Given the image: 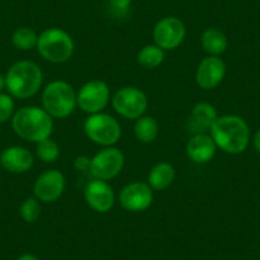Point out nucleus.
I'll return each mask as SVG.
<instances>
[{"label": "nucleus", "mask_w": 260, "mask_h": 260, "mask_svg": "<svg viewBox=\"0 0 260 260\" xmlns=\"http://www.w3.org/2000/svg\"><path fill=\"white\" fill-rule=\"evenodd\" d=\"M65 190V177L59 170H47L36 179L34 194L42 203L57 201Z\"/></svg>", "instance_id": "12"}, {"label": "nucleus", "mask_w": 260, "mask_h": 260, "mask_svg": "<svg viewBox=\"0 0 260 260\" xmlns=\"http://www.w3.org/2000/svg\"><path fill=\"white\" fill-rule=\"evenodd\" d=\"M84 199L89 208L99 213H106L114 207L115 194L112 187L106 181L93 179L84 187Z\"/></svg>", "instance_id": "14"}, {"label": "nucleus", "mask_w": 260, "mask_h": 260, "mask_svg": "<svg viewBox=\"0 0 260 260\" xmlns=\"http://www.w3.org/2000/svg\"><path fill=\"white\" fill-rule=\"evenodd\" d=\"M0 165L13 174H24L34 166V156L23 147H9L0 154Z\"/></svg>", "instance_id": "15"}, {"label": "nucleus", "mask_w": 260, "mask_h": 260, "mask_svg": "<svg viewBox=\"0 0 260 260\" xmlns=\"http://www.w3.org/2000/svg\"><path fill=\"white\" fill-rule=\"evenodd\" d=\"M165 59V51L159 46L154 45H146L142 47L141 51L137 55V61L141 67L146 69H154L162 64Z\"/></svg>", "instance_id": "21"}, {"label": "nucleus", "mask_w": 260, "mask_h": 260, "mask_svg": "<svg viewBox=\"0 0 260 260\" xmlns=\"http://www.w3.org/2000/svg\"><path fill=\"white\" fill-rule=\"evenodd\" d=\"M209 130L217 148L229 154L242 153L250 143L249 125L237 115L218 116Z\"/></svg>", "instance_id": "1"}, {"label": "nucleus", "mask_w": 260, "mask_h": 260, "mask_svg": "<svg viewBox=\"0 0 260 260\" xmlns=\"http://www.w3.org/2000/svg\"><path fill=\"white\" fill-rule=\"evenodd\" d=\"M19 213H21L22 219L24 222H27V223H34V222H36L39 219V217L41 216V204H40L39 199L36 197L27 198L22 203Z\"/></svg>", "instance_id": "24"}, {"label": "nucleus", "mask_w": 260, "mask_h": 260, "mask_svg": "<svg viewBox=\"0 0 260 260\" xmlns=\"http://www.w3.org/2000/svg\"><path fill=\"white\" fill-rule=\"evenodd\" d=\"M37 41H39V35L31 27H18L12 36L13 45L22 51L36 49Z\"/></svg>", "instance_id": "22"}, {"label": "nucleus", "mask_w": 260, "mask_h": 260, "mask_svg": "<svg viewBox=\"0 0 260 260\" xmlns=\"http://www.w3.org/2000/svg\"><path fill=\"white\" fill-rule=\"evenodd\" d=\"M119 202L126 211L143 212L153 203V189L148 182H130L120 191Z\"/></svg>", "instance_id": "11"}, {"label": "nucleus", "mask_w": 260, "mask_h": 260, "mask_svg": "<svg viewBox=\"0 0 260 260\" xmlns=\"http://www.w3.org/2000/svg\"><path fill=\"white\" fill-rule=\"evenodd\" d=\"M74 167L78 171H89V167H91V158L88 156H84V154H81V156L76 157L74 159Z\"/></svg>", "instance_id": "26"}, {"label": "nucleus", "mask_w": 260, "mask_h": 260, "mask_svg": "<svg viewBox=\"0 0 260 260\" xmlns=\"http://www.w3.org/2000/svg\"><path fill=\"white\" fill-rule=\"evenodd\" d=\"M14 115V101L12 96L0 93V124L8 121Z\"/></svg>", "instance_id": "25"}, {"label": "nucleus", "mask_w": 260, "mask_h": 260, "mask_svg": "<svg viewBox=\"0 0 260 260\" xmlns=\"http://www.w3.org/2000/svg\"><path fill=\"white\" fill-rule=\"evenodd\" d=\"M125 164V157L120 149L114 147H105L91 158L89 172L94 179L111 180L121 172Z\"/></svg>", "instance_id": "9"}, {"label": "nucleus", "mask_w": 260, "mask_h": 260, "mask_svg": "<svg viewBox=\"0 0 260 260\" xmlns=\"http://www.w3.org/2000/svg\"><path fill=\"white\" fill-rule=\"evenodd\" d=\"M39 54L52 64L67 62L74 52V41L61 28H47L39 35L36 46Z\"/></svg>", "instance_id": "5"}, {"label": "nucleus", "mask_w": 260, "mask_h": 260, "mask_svg": "<svg viewBox=\"0 0 260 260\" xmlns=\"http://www.w3.org/2000/svg\"><path fill=\"white\" fill-rule=\"evenodd\" d=\"M112 107L120 116L137 120L143 116L148 107V99L142 89L137 87H122L111 100Z\"/></svg>", "instance_id": "7"}, {"label": "nucleus", "mask_w": 260, "mask_h": 260, "mask_svg": "<svg viewBox=\"0 0 260 260\" xmlns=\"http://www.w3.org/2000/svg\"><path fill=\"white\" fill-rule=\"evenodd\" d=\"M42 79V71L36 62L22 60L9 68L6 76V88L16 99H29L41 88Z\"/></svg>", "instance_id": "3"}, {"label": "nucleus", "mask_w": 260, "mask_h": 260, "mask_svg": "<svg viewBox=\"0 0 260 260\" xmlns=\"http://www.w3.org/2000/svg\"><path fill=\"white\" fill-rule=\"evenodd\" d=\"M217 146L213 138L206 133H197L186 144V154L195 164H207L216 154Z\"/></svg>", "instance_id": "16"}, {"label": "nucleus", "mask_w": 260, "mask_h": 260, "mask_svg": "<svg viewBox=\"0 0 260 260\" xmlns=\"http://www.w3.org/2000/svg\"><path fill=\"white\" fill-rule=\"evenodd\" d=\"M18 260H39V257L34 254H29V252H26V254H22L21 256L18 257Z\"/></svg>", "instance_id": "29"}, {"label": "nucleus", "mask_w": 260, "mask_h": 260, "mask_svg": "<svg viewBox=\"0 0 260 260\" xmlns=\"http://www.w3.org/2000/svg\"><path fill=\"white\" fill-rule=\"evenodd\" d=\"M201 44L207 54L211 56H219L226 51L229 41H227L226 35L221 29L217 27H209L202 34Z\"/></svg>", "instance_id": "18"}, {"label": "nucleus", "mask_w": 260, "mask_h": 260, "mask_svg": "<svg viewBox=\"0 0 260 260\" xmlns=\"http://www.w3.org/2000/svg\"><path fill=\"white\" fill-rule=\"evenodd\" d=\"M42 106L51 117H68L77 107L76 89L68 82L60 79L50 82L42 92Z\"/></svg>", "instance_id": "4"}, {"label": "nucleus", "mask_w": 260, "mask_h": 260, "mask_svg": "<svg viewBox=\"0 0 260 260\" xmlns=\"http://www.w3.org/2000/svg\"><path fill=\"white\" fill-rule=\"evenodd\" d=\"M36 154L45 164H52V162H55L59 158L60 148L56 142L47 138L37 143Z\"/></svg>", "instance_id": "23"}, {"label": "nucleus", "mask_w": 260, "mask_h": 260, "mask_svg": "<svg viewBox=\"0 0 260 260\" xmlns=\"http://www.w3.org/2000/svg\"><path fill=\"white\" fill-rule=\"evenodd\" d=\"M6 88V77H3L2 74H0V93H2V91Z\"/></svg>", "instance_id": "30"}, {"label": "nucleus", "mask_w": 260, "mask_h": 260, "mask_svg": "<svg viewBox=\"0 0 260 260\" xmlns=\"http://www.w3.org/2000/svg\"><path fill=\"white\" fill-rule=\"evenodd\" d=\"M252 143H254L255 151L260 154V129L257 130L256 133L254 134V138H252Z\"/></svg>", "instance_id": "28"}, {"label": "nucleus", "mask_w": 260, "mask_h": 260, "mask_svg": "<svg viewBox=\"0 0 260 260\" xmlns=\"http://www.w3.org/2000/svg\"><path fill=\"white\" fill-rule=\"evenodd\" d=\"M226 76V64L219 56H207L199 62L195 81L202 89H213L223 81Z\"/></svg>", "instance_id": "13"}, {"label": "nucleus", "mask_w": 260, "mask_h": 260, "mask_svg": "<svg viewBox=\"0 0 260 260\" xmlns=\"http://www.w3.org/2000/svg\"><path fill=\"white\" fill-rule=\"evenodd\" d=\"M159 133L158 122L152 116H141L134 124V134L142 143H152Z\"/></svg>", "instance_id": "20"}, {"label": "nucleus", "mask_w": 260, "mask_h": 260, "mask_svg": "<svg viewBox=\"0 0 260 260\" xmlns=\"http://www.w3.org/2000/svg\"><path fill=\"white\" fill-rule=\"evenodd\" d=\"M175 169L171 164L169 162H159V164L154 165L152 170L148 174V180L147 182L149 186L154 190H165L175 180Z\"/></svg>", "instance_id": "19"}, {"label": "nucleus", "mask_w": 260, "mask_h": 260, "mask_svg": "<svg viewBox=\"0 0 260 260\" xmlns=\"http://www.w3.org/2000/svg\"><path fill=\"white\" fill-rule=\"evenodd\" d=\"M217 117H218V114L213 105L208 102H199L192 107L190 120H191L192 126L197 127V133H204V130L211 129Z\"/></svg>", "instance_id": "17"}, {"label": "nucleus", "mask_w": 260, "mask_h": 260, "mask_svg": "<svg viewBox=\"0 0 260 260\" xmlns=\"http://www.w3.org/2000/svg\"><path fill=\"white\" fill-rule=\"evenodd\" d=\"M186 28L181 19L176 17H165L159 19L153 28V40L164 51L174 50L184 42Z\"/></svg>", "instance_id": "10"}, {"label": "nucleus", "mask_w": 260, "mask_h": 260, "mask_svg": "<svg viewBox=\"0 0 260 260\" xmlns=\"http://www.w3.org/2000/svg\"><path fill=\"white\" fill-rule=\"evenodd\" d=\"M84 133L99 146L112 147L120 141L121 126L111 115L99 112L87 117L84 122Z\"/></svg>", "instance_id": "6"}, {"label": "nucleus", "mask_w": 260, "mask_h": 260, "mask_svg": "<svg viewBox=\"0 0 260 260\" xmlns=\"http://www.w3.org/2000/svg\"><path fill=\"white\" fill-rule=\"evenodd\" d=\"M110 88L106 82L93 79L81 87L77 93V106L89 115L99 114L109 105Z\"/></svg>", "instance_id": "8"}, {"label": "nucleus", "mask_w": 260, "mask_h": 260, "mask_svg": "<svg viewBox=\"0 0 260 260\" xmlns=\"http://www.w3.org/2000/svg\"><path fill=\"white\" fill-rule=\"evenodd\" d=\"M112 8L117 12H125L130 7L132 0H109Z\"/></svg>", "instance_id": "27"}, {"label": "nucleus", "mask_w": 260, "mask_h": 260, "mask_svg": "<svg viewBox=\"0 0 260 260\" xmlns=\"http://www.w3.org/2000/svg\"><path fill=\"white\" fill-rule=\"evenodd\" d=\"M12 127L21 138L39 143L44 139L50 138L54 121L52 117L41 107L27 106L14 112Z\"/></svg>", "instance_id": "2"}]
</instances>
